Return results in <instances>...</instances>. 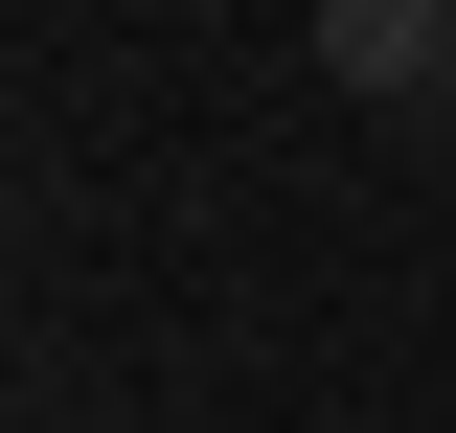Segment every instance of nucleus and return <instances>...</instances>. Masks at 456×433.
Wrapping results in <instances>:
<instances>
[{
    "mask_svg": "<svg viewBox=\"0 0 456 433\" xmlns=\"http://www.w3.org/2000/svg\"><path fill=\"white\" fill-rule=\"evenodd\" d=\"M320 92H342V114H411V137H456V46H434V0H320Z\"/></svg>",
    "mask_w": 456,
    "mask_h": 433,
    "instance_id": "obj_1",
    "label": "nucleus"
},
{
    "mask_svg": "<svg viewBox=\"0 0 456 433\" xmlns=\"http://www.w3.org/2000/svg\"><path fill=\"white\" fill-rule=\"evenodd\" d=\"M434 46H456V0H434Z\"/></svg>",
    "mask_w": 456,
    "mask_h": 433,
    "instance_id": "obj_2",
    "label": "nucleus"
}]
</instances>
